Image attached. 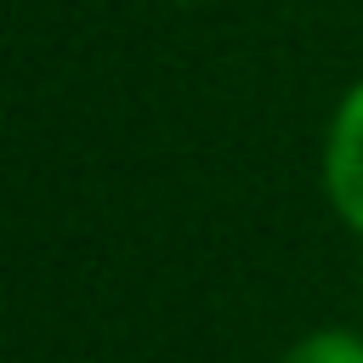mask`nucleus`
<instances>
[{"label": "nucleus", "mask_w": 363, "mask_h": 363, "mask_svg": "<svg viewBox=\"0 0 363 363\" xmlns=\"http://www.w3.org/2000/svg\"><path fill=\"white\" fill-rule=\"evenodd\" d=\"M278 363H363V335L357 329H312Z\"/></svg>", "instance_id": "nucleus-2"}, {"label": "nucleus", "mask_w": 363, "mask_h": 363, "mask_svg": "<svg viewBox=\"0 0 363 363\" xmlns=\"http://www.w3.org/2000/svg\"><path fill=\"white\" fill-rule=\"evenodd\" d=\"M323 187L352 233H363V79L340 96L323 142Z\"/></svg>", "instance_id": "nucleus-1"}]
</instances>
